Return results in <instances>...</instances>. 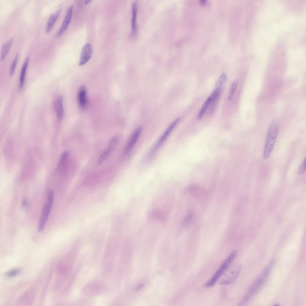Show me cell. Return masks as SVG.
<instances>
[{"label": "cell", "instance_id": "cell-20", "mask_svg": "<svg viewBox=\"0 0 306 306\" xmlns=\"http://www.w3.org/2000/svg\"><path fill=\"white\" fill-rule=\"evenodd\" d=\"M238 84V80L237 79H235L232 82L228 96V99L229 101H231L237 89Z\"/></svg>", "mask_w": 306, "mask_h": 306}, {"label": "cell", "instance_id": "cell-7", "mask_svg": "<svg viewBox=\"0 0 306 306\" xmlns=\"http://www.w3.org/2000/svg\"><path fill=\"white\" fill-rule=\"evenodd\" d=\"M188 191L192 196L200 201L206 200L209 197L207 191L198 186H191L189 187Z\"/></svg>", "mask_w": 306, "mask_h": 306}, {"label": "cell", "instance_id": "cell-32", "mask_svg": "<svg viewBox=\"0 0 306 306\" xmlns=\"http://www.w3.org/2000/svg\"><path fill=\"white\" fill-rule=\"evenodd\" d=\"M279 304H278V303H277V304H275V305H274V306H279Z\"/></svg>", "mask_w": 306, "mask_h": 306}, {"label": "cell", "instance_id": "cell-26", "mask_svg": "<svg viewBox=\"0 0 306 306\" xmlns=\"http://www.w3.org/2000/svg\"><path fill=\"white\" fill-rule=\"evenodd\" d=\"M21 272V269L19 268H16L11 269L7 273L6 275L7 277L12 278L16 276L19 274Z\"/></svg>", "mask_w": 306, "mask_h": 306}, {"label": "cell", "instance_id": "cell-22", "mask_svg": "<svg viewBox=\"0 0 306 306\" xmlns=\"http://www.w3.org/2000/svg\"><path fill=\"white\" fill-rule=\"evenodd\" d=\"M68 155V153L67 151L64 152L62 154L58 164V167L61 169L65 165Z\"/></svg>", "mask_w": 306, "mask_h": 306}, {"label": "cell", "instance_id": "cell-17", "mask_svg": "<svg viewBox=\"0 0 306 306\" xmlns=\"http://www.w3.org/2000/svg\"><path fill=\"white\" fill-rule=\"evenodd\" d=\"M29 59L27 57L25 60L22 67L20 76L19 88L22 89L24 84L26 72L28 62Z\"/></svg>", "mask_w": 306, "mask_h": 306}, {"label": "cell", "instance_id": "cell-8", "mask_svg": "<svg viewBox=\"0 0 306 306\" xmlns=\"http://www.w3.org/2000/svg\"><path fill=\"white\" fill-rule=\"evenodd\" d=\"M93 53V48L91 45L89 43L86 44L82 50L79 62V65L85 64L91 58Z\"/></svg>", "mask_w": 306, "mask_h": 306}, {"label": "cell", "instance_id": "cell-19", "mask_svg": "<svg viewBox=\"0 0 306 306\" xmlns=\"http://www.w3.org/2000/svg\"><path fill=\"white\" fill-rule=\"evenodd\" d=\"M211 102L212 101L211 98L209 97L203 104L198 113L197 117L198 120H200L201 119L206 109L209 106Z\"/></svg>", "mask_w": 306, "mask_h": 306}, {"label": "cell", "instance_id": "cell-12", "mask_svg": "<svg viewBox=\"0 0 306 306\" xmlns=\"http://www.w3.org/2000/svg\"><path fill=\"white\" fill-rule=\"evenodd\" d=\"M63 98L61 96H58L56 99L54 104V107L57 118L61 120L63 116L64 109L63 104Z\"/></svg>", "mask_w": 306, "mask_h": 306}, {"label": "cell", "instance_id": "cell-28", "mask_svg": "<svg viewBox=\"0 0 306 306\" xmlns=\"http://www.w3.org/2000/svg\"><path fill=\"white\" fill-rule=\"evenodd\" d=\"M306 171V157L299 167L297 171V174L300 175L303 174Z\"/></svg>", "mask_w": 306, "mask_h": 306}, {"label": "cell", "instance_id": "cell-18", "mask_svg": "<svg viewBox=\"0 0 306 306\" xmlns=\"http://www.w3.org/2000/svg\"><path fill=\"white\" fill-rule=\"evenodd\" d=\"M150 219L155 220L163 221L165 219V216L163 213L158 211L153 210L150 212L148 215Z\"/></svg>", "mask_w": 306, "mask_h": 306}, {"label": "cell", "instance_id": "cell-27", "mask_svg": "<svg viewBox=\"0 0 306 306\" xmlns=\"http://www.w3.org/2000/svg\"><path fill=\"white\" fill-rule=\"evenodd\" d=\"M117 139L113 138H112L109 141L108 146L107 149L111 152L114 149L117 144Z\"/></svg>", "mask_w": 306, "mask_h": 306}, {"label": "cell", "instance_id": "cell-16", "mask_svg": "<svg viewBox=\"0 0 306 306\" xmlns=\"http://www.w3.org/2000/svg\"><path fill=\"white\" fill-rule=\"evenodd\" d=\"M13 40V37H12L3 45L1 51V61H3L8 54L12 46Z\"/></svg>", "mask_w": 306, "mask_h": 306}, {"label": "cell", "instance_id": "cell-13", "mask_svg": "<svg viewBox=\"0 0 306 306\" xmlns=\"http://www.w3.org/2000/svg\"><path fill=\"white\" fill-rule=\"evenodd\" d=\"M61 10V8H59L55 13H52L50 15L45 29L46 33H48L51 30L59 16Z\"/></svg>", "mask_w": 306, "mask_h": 306}, {"label": "cell", "instance_id": "cell-2", "mask_svg": "<svg viewBox=\"0 0 306 306\" xmlns=\"http://www.w3.org/2000/svg\"><path fill=\"white\" fill-rule=\"evenodd\" d=\"M238 254V251L235 250L232 251L229 255L224 261L220 266L211 278L206 284L207 287L213 286L220 279L223 274L230 266Z\"/></svg>", "mask_w": 306, "mask_h": 306}, {"label": "cell", "instance_id": "cell-1", "mask_svg": "<svg viewBox=\"0 0 306 306\" xmlns=\"http://www.w3.org/2000/svg\"><path fill=\"white\" fill-rule=\"evenodd\" d=\"M279 128L278 120L277 119H274L270 124L267 135L263 154V158L265 160L269 158L273 151L277 137Z\"/></svg>", "mask_w": 306, "mask_h": 306}, {"label": "cell", "instance_id": "cell-25", "mask_svg": "<svg viewBox=\"0 0 306 306\" xmlns=\"http://www.w3.org/2000/svg\"><path fill=\"white\" fill-rule=\"evenodd\" d=\"M227 79V77L226 74L225 73H223L218 79L217 80L216 84V86H219L222 87L226 82Z\"/></svg>", "mask_w": 306, "mask_h": 306}, {"label": "cell", "instance_id": "cell-31", "mask_svg": "<svg viewBox=\"0 0 306 306\" xmlns=\"http://www.w3.org/2000/svg\"><path fill=\"white\" fill-rule=\"evenodd\" d=\"M143 284H140L138 286H137L136 288V290H138L139 289H140L141 288V287H143Z\"/></svg>", "mask_w": 306, "mask_h": 306}, {"label": "cell", "instance_id": "cell-21", "mask_svg": "<svg viewBox=\"0 0 306 306\" xmlns=\"http://www.w3.org/2000/svg\"><path fill=\"white\" fill-rule=\"evenodd\" d=\"M193 216V212H190L188 213L183 220L182 223V225L185 227L189 225L192 221Z\"/></svg>", "mask_w": 306, "mask_h": 306}, {"label": "cell", "instance_id": "cell-6", "mask_svg": "<svg viewBox=\"0 0 306 306\" xmlns=\"http://www.w3.org/2000/svg\"><path fill=\"white\" fill-rule=\"evenodd\" d=\"M104 285L103 283L98 280L92 281L87 283L82 288L83 293L90 296L97 295L103 290Z\"/></svg>", "mask_w": 306, "mask_h": 306}, {"label": "cell", "instance_id": "cell-29", "mask_svg": "<svg viewBox=\"0 0 306 306\" xmlns=\"http://www.w3.org/2000/svg\"><path fill=\"white\" fill-rule=\"evenodd\" d=\"M27 204V201L26 200H24L23 201L22 203V206L23 207H24L25 206H26Z\"/></svg>", "mask_w": 306, "mask_h": 306}, {"label": "cell", "instance_id": "cell-3", "mask_svg": "<svg viewBox=\"0 0 306 306\" xmlns=\"http://www.w3.org/2000/svg\"><path fill=\"white\" fill-rule=\"evenodd\" d=\"M54 191L50 190L48 193L46 201L42 208L38 226V230L39 232L43 230L48 218L54 200Z\"/></svg>", "mask_w": 306, "mask_h": 306}, {"label": "cell", "instance_id": "cell-5", "mask_svg": "<svg viewBox=\"0 0 306 306\" xmlns=\"http://www.w3.org/2000/svg\"><path fill=\"white\" fill-rule=\"evenodd\" d=\"M76 257V252L75 251H73L62 260L60 262L59 267L60 273L62 274L65 275L70 272L74 264Z\"/></svg>", "mask_w": 306, "mask_h": 306}, {"label": "cell", "instance_id": "cell-14", "mask_svg": "<svg viewBox=\"0 0 306 306\" xmlns=\"http://www.w3.org/2000/svg\"><path fill=\"white\" fill-rule=\"evenodd\" d=\"M180 120V118H178L170 124L159 139L157 143L156 146V147H159L164 142V140H165L169 135L178 123Z\"/></svg>", "mask_w": 306, "mask_h": 306}, {"label": "cell", "instance_id": "cell-4", "mask_svg": "<svg viewBox=\"0 0 306 306\" xmlns=\"http://www.w3.org/2000/svg\"><path fill=\"white\" fill-rule=\"evenodd\" d=\"M241 268V265L240 264L230 265L220 278L219 284L225 285L233 283L238 278Z\"/></svg>", "mask_w": 306, "mask_h": 306}, {"label": "cell", "instance_id": "cell-10", "mask_svg": "<svg viewBox=\"0 0 306 306\" xmlns=\"http://www.w3.org/2000/svg\"><path fill=\"white\" fill-rule=\"evenodd\" d=\"M86 89L83 85L79 88L77 93V99L79 106L81 109L85 108L88 104Z\"/></svg>", "mask_w": 306, "mask_h": 306}, {"label": "cell", "instance_id": "cell-24", "mask_svg": "<svg viewBox=\"0 0 306 306\" xmlns=\"http://www.w3.org/2000/svg\"><path fill=\"white\" fill-rule=\"evenodd\" d=\"M19 58V54L17 53L15 56L10 66V76H12L14 74Z\"/></svg>", "mask_w": 306, "mask_h": 306}, {"label": "cell", "instance_id": "cell-15", "mask_svg": "<svg viewBox=\"0 0 306 306\" xmlns=\"http://www.w3.org/2000/svg\"><path fill=\"white\" fill-rule=\"evenodd\" d=\"M132 17L131 21L132 34L134 36L135 34L137 29L136 20L137 12V3L136 1H134L132 4Z\"/></svg>", "mask_w": 306, "mask_h": 306}, {"label": "cell", "instance_id": "cell-9", "mask_svg": "<svg viewBox=\"0 0 306 306\" xmlns=\"http://www.w3.org/2000/svg\"><path fill=\"white\" fill-rule=\"evenodd\" d=\"M73 6H71L68 9L62 23L56 34L59 36L63 34L67 29L70 24L72 16Z\"/></svg>", "mask_w": 306, "mask_h": 306}, {"label": "cell", "instance_id": "cell-23", "mask_svg": "<svg viewBox=\"0 0 306 306\" xmlns=\"http://www.w3.org/2000/svg\"><path fill=\"white\" fill-rule=\"evenodd\" d=\"M111 152L107 149L102 153L99 158L97 163L100 165L103 163L108 157Z\"/></svg>", "mask_w": 306, "mask_h": 306}, {"label": "cell", "instance_id": "cell-30", "mask_svg": "<svg viewBox=\"0 0 306 306\" xmlns=\"http://www.w3.org/2000/svg\"><path fill=\"white\" fill-rule=\"evenodd\" d=\"M91 1H92L90 0H86L85 1L84 4L85 5H87L89 4Z\"/></svg>", "mask_w": 306, "mask_h": 306}, {"label": "cell", "instance_id": "cell-11", "mask_svg": "<svg viewBox=\"0 0 306 306\" xmlns=\"http://www.w3.org/2000/svg\"><path fill=\"white\" fill-rule=\"evenodd\" d=\"M142 131L141 127H138L131 135L126 148L125 152L127 153L133 148L139 137Z\"/></svg>", "mask_w": 306, "mask_h": 306}]
</instances>
